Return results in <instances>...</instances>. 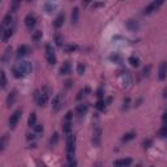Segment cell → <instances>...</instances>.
Returning a JSON list of instances; mask_svg holds the SVG:
<instances>
[{
  "label": "cell",
  "mask_w": 167,
  "mask_h": 167,
  "mask_svg": "<svg viewBox=\"0 0 167 167\" xmlns=\"http://www.w3.org/2000/svg\"><path fill=\"white\" fill-rule=\"evenodd\" d=\"M17 65H19L20 71L22 72L24 76H28V74L32 73V71H33V64L30 63V61H21V63H19Z\"/></svg>",
  "instance_id": "cell-8"
},
{
  "label": "cell",
  "mask_w": 167,
  "mask_h": 167,
  "mask_svg": "<svg viewBox=\"0 0 167 167\" xmlns=\"http://www.w3.org/2000/svg\"><path fill=\"white\" fill-rule=\"evenodd\" d=\"M13 26H9V28L2 29V41L3 42H8L11 39V37L13 36Z\"/></svg>",
  "instance_id": "cell-13"
},
{
  "label": "cell",
  "mask_w": 167,
  "mask_h": 167,
  "mask_svg": "<svg viewBox=\"0 0 167 167\" xmlns=\"http://www.w3.org/2000/svg\"><path fill=\"white\" fill-rule=\"evenodd\" d=\"M132 165V159L131 158H124V159H118L114 162V166H119V167H127Z\"/></svg>",
  "instance_id": "cell-21"
},
{
  "label": "cell",
  "mask_w": 167,
  "mask_h": 167,
  "mask_svg": "<svg viewBox=\"0 0 167 167\" xmlns=\"http://www.w3.org/2000/svg\"><path fill=\"white\" fill-rule=\"evenodd\" d=\"M87 110H89V104H87V103H81V104H78V106L76 107V114H77V116H78V118L85 116L86 112H87Z\"/></svg>",
  "instance_id": "cell-15"
},
{
  "label": "cell",
  "mask_w": 167,
  "mask_h": 167,
  "mask_svg": "<svg viewBox=\"0 0 167 167\" xmlns=\"http://www.w3.org/2000/svg\"><path fill=\"white\" fill-rule=\"evenodd\" d=\"M71 86H72V80H68L67 82H65V87H67V89H69Z\"/></svg>",
  "instance_id": "cell-50"
},
{
  "label": "cell",
  "mask_w": 167,
  "mask_h": 167,
  "mask_svg": "<svg viewBox=\"0 0 167 167\" xmlns=\"http://www.w3.org/2000/svg\"><path fill=\"white\" fill-rule=\"evenodd\" d=\"M167 77V63L166 61H162L159 64V69H158V78H159L161 81L166 80Z\"/></svg>",
  "instance_id": "cell-12"
},
{
  "label": "cell",
  "mask_w": 167,
  "mask_h": 167,
  "mask_svg": "<svg viewBox=\"0 0 167 167\" xmlns=\"http://www.w3.org/2000/svg\"><path fill=\"white\" fill-rule=\"evenodd\" d=\"M11 56H12V47H7L5 51H4L3 55H2V61H3V64H7L8 61L11 60Z\"/></svg>",
  "instance_id": "cell-20"
},
{
  "label": "cell",
  "mask_w": 167,
  "mask_h": 167,
  "mask_svg": "<svg viewBox=\"0 0 167 167\" xmlns=\"http://www.w3.org/2000/svg\"><path fill=\"white\" fill-rule=\"evenodd\" d=\"M72 118H73V112L68 111L67 115H65V118H64V121H72Z\"/></svg>",
  "instance_id": "cell-45"
},
{
  "label": "cell",
  "mask_w": 167,
  "mask_h": 167,
  "mask_svg": "<svg viewBox=\"0 0 167 167\" xmlns=\"http://www.w3.org/2000/svg\"><path fill=\"white\" fill-rule=\"evenodd\" d=\"M56 8H58V4H56L54 0H47L45 3V5H43V9H45L46 13H48V15L54 13L56 11Z\"/></svg>",
  "instance_id": "cell-11"
},
{
  "label": "cell",
  "mask_w": 167,
  "mask_h": 167,
  "mask_svg": "<svg viewBox=\"0 0 167 167\" xmlns=\"http://www.w3.org/2000/svg\"><path fill=\"white\" fill-rule=\"evenodd\" d=\"M163 3H165V0H153L150 4H148V5L145 7L144 13H145V15H152L153 12H155L157 9H159V7Z\"/></svg>",
  "instance_id": "cell-6"
},
{
  "label": "cell",
  "mask_w": 167,
  "mask_h": 167,
  "mask_svg": "<svg viewBox=\"0 0 167 167\" xmlns=\"http://www.w3.org/2000/svg\"><path fill=\"white\" fill-rule=\"evenodd\" d=\"M16 99H17V90L13 89V90L9 91V94H8V97H7V106L11 108L13 104H15Z\"/></svg>",
  "instance_id": "cell-16"
},
{
  "label": "cell",
  "mask_w": 167,
  "mask_h": 167,
  "mask_svg": "<svg viewBox=\"0 0 167 167\" xmlns=\"http://www.w3.org/2000/svg\"><path fill=\"white\" fill-rule=\"evenodd\" d=\"M89 91H90L89 87H85V89H81L80 91H78V94H77V97H76V99H77V101H81V99L84 98V97L86 95V93H89Z\"/></svg>",
  "instance_id": "cell-33"
},
{
  "label": "cell",
  "mask_w": 167,
  "mask_h": 167,
  "mask_svg": "<svg viewBox=\"0 0 167 167\" xmlns=\"http://www.w3.org/2000/svg\"><path fill=\"white\" fill-rule=\"evenodd\" d=\"M153 146V140L152 138H145L142 141V148L144 149H149Z\"/></svg>",
  "instance_id": "cell-36"
},
{
  "label": "cell",
  "mask_w": 167,
  "mask_h": 167,
  "mask_svg": "<svg viewBox=\"0 0 167 167\" xmlns=\"http://www.w3.org/2000/svg\"><path fill=\"white\" fill-rule=\"evenodd\" d=\"M71 69H72L71 63H69V61H64L63 65L60 67L59 73L61 74V76H64V74H69V73H71Z\"/></svg>",
  "instance_id": "cell-18"
},
{
  "label": "cell",
  "mask_w": 167,
  "mask_h": 167,
  "mask_svg": "<svg viewBox=\"0 0 167 167\" xmlns=\"http://www.w3.org/2000/svg\"><path fill=\"white\" fill-rule=\"evenodd\" d=\"M21 116H22V110H21V108L16 110V111L11 115L9 120H8V127H9L11 129H15V128H16V125L19 124V121H20V119H21Z\"/></svg>",
  "instance_id": "cell-4"
},
{
  "label": "cell",
  "mask_w": 167,
  "mask_h": 167,
  "mask_svg": "<svg viewBox=\"0 0 167 167\" xmlns=\"http://www.w3.org/2000/svg\"><path fill=\"white\" fill-rule=\"evenodd\" d=\"M12 73H13V76H15L16 78H22L24 77V74H22V72L20 71L19 65H13V67H12Z\"/></svg>",
  "instance_id": "cell-28"
},
{
  "label": "cell",
  "mask_w": 167,
  "mask_h": 167,
  "mask_svg": "<svg viewBox=\"0 0 167 167\" xmlns=\"http://www.w3.org/2000/svg\"><path fill=\"white\" fill-rule=\"evenodd\" d=\"M119 76H120V80H121L123 86L128 87L131 85V82H132V74H131V72L128 71V69H123Z\"/></svg>",
  "instance_id": "cell-7"
},
{
  "label": "cell",
  "mask_w": 167,
  "mask_h": 167,
  "mask_svg": "<svg viewBox=\"0 0 167 167\" xmlns=\"http://www.w3.org/2000/svg\"><path fill=\"white\" fill-rule=\"evenodd\" d=\"M36 124H37V114L32 112V114H30V116H29V119H28V125L29 127H34Z\"/></svg>",
  "instance_id": "cell-29"
},
{
  "label": "cell",
  "mask_w": 167,
  "mask_h": 167,
  "mask_svg": "<svg viewBox=\"0 0 167 167\" xmlns=\"http://www.w3.org/2000/svg\"><path fill=\"white\" fill-rule=\"evenodd\" d=\"M12 21H13V16H12V13H7V15L4 16V19H3V22H2V29L9 28L11 24H12Z\"/></svg>",
  "instance_id": "cell-19"
},
{
  "label": "cell",
  "mask_w": 167,
  "mask_h": 167,
  "mask_svg": "<svg viewBox=\"0 0 167 167\" xmlns=\"http://www.w3.org/2000/svg\"><path fill=\"white\" fill-rule=\"evenodd\" d=\"M128 63L133 68H137L138 65H140V58H138V56H136V55H132V56H129V58H128Z\"/></svg>",
  "instance_id": "cell-24"
},
{
  "label": "cell",
  "mask_w": 167,
  "mask_h": 167,
  "mask_svg": "<svg viewBox=\"0 0 167 167\" xmlns=\"http://www.w3.org/2000/svg\"><path fill=\"white\" fill-rule=\"evenodd\" d=\"M42 37H43V33L41 32V30H37V32H34V34H33V41L34 42H39L42 39Z\"/></svg>",
  "instance_id": "cell-35"
},
{
  "label": "cell",
  "mask_w": 167,
  "mask_h": 167,
  "mask_svg": "<svg viewBox=\"0 0 167 167\" xmlns=\"http://www.w3.org/2000/svg\"><path fill=\"white\" fill-rule=\"evenodd\" d=\"M101 141H102V128H101L98 119H95V121L93 123V144H94V146H99Z\"/></svg>",
  "instance_id": "cell-3"
},
{
  "label": "cell",
  "mask_w": 167,
  "mask_h": 167,
  "mask_svg": "<svg viewBox=\"0 0 167 167\" xmlns=\"http://www.w3.org/2000/svg\"><path fill=\"white\" fill-rule=\"evenodd\" d=\"M36 24H37L36 15H34V13H28L26 17H25V26L28 29H33L34 26H36Z\"/></svg>",
  "instance_id": "cell-9"
},
{
  "label": "cell",
  "mask_w": 167,
  "mask_h": 167,
  "mask_svg": "<svg viewBox=\"0 0 167 167\" xmlns=\"http://www.w3.org/2000/svg\"><path fill=\"white\" fill-rule=\"evenodd\" d=\"M112 102V97H107V98H104V104H106V107L110 106V103Z\"/></svg>",
  "instance_id": "cell-46"
},
{
  "label": "cell",
  "mask_w": 167,
  "mask_h": 167,
  "mask_svg": "<svg viewBox=\"0 0 167 167\" xmlns=\"http://www.w3.org/2000/svg\"><path fill=\"white\" fill-rule=\"evenodd\" d=\"M64 21H65V15H64V12H63V13H59L58 17H56L55 21H54V28H55V29H60L61 26L64 25Z\"/></svg>",
  "instance_id": "cell-17"
},
{
  "label": "cell",
  "mask_w": 167,
  "mask_h": 167,
  "mask_svg": "<svg viewBox=\"0 0 167 167\" xmlns=\"http://www.w3.org/2000/svg\"><path fill=\"white\" fill-rule=\"evenodd\" d=\"M95 108L98 110V111H103L104 108H106V104H104V98H98V102L95 104Z\"/></svg>",
  "instance_id": "cell-32"
},
{
  "label": "cell",
  "mask_w": 167,
  "mask_h": 167,
  "mask_svg": "<svg viewBox=\"0 0 167 167\" xmlns=\"http://www.w3.org/2000/svg\"><path fill=\"white\" fill-rule=\"evenodd\" d=\"M158 136L162 138L167 137V125H163L162 128H159V131H158Z\"/></svg>",
  "instance_id": "cell-37"
},
{
  "label": "cell",
  "mask_w": 167,
  "mask_h": 167,
  "mask_svg": "<svg viewBox=\"0 0 167 167\" xmlns=\"http://www.w3.org/2000/svg\"><path fill=\"white\" fill-rule=\"evenodd\" d=\"M65 144H67V159L68 162H72L74 161V153H76V136L72 132L67 135Z\"/></svg>",
  "instance_id": "cell-2"
},
{
  "label": "cell",
  "mask_w": 167,
  "mask_h": 167,
  "mask_svg": "<svg viewBox=\"0 0 167 167\" xmlns=\"http://www.w3.org/2000/svg\"><path fill=\"white\" fill-rule=\"evenodd\" d=\"M91 2V0H82V4H84V5H86V4H89Z\"/></svg>",
  "instance_id": "cell-53"
},
{
  "label": "cell",
  "mask_w": 167,
  "mask_h": 167,
  "mask_svg": "<svg viewBox=\"0 0 167 167\" xmlns=\"http://www.w3.org/2000/svg\"><path fill=\"white\" fill-rule=\"evenodd\" d=\"M78 17H80V9H78L77 7H74L73 9H72V15H71V21H72V24H77Z\"/></svg>",
  "instance_id": "cell-23"
},
{
  "label": "cell",
  "mask_w": 167,
  "mask_h": 167,
  "mask_svg": "<svg viewBox=\"0 0 167 167\" xmlns=\"http://www.w3.org/2000/svg\"><path fill=\"white\" fill-rule=\"evenodd\" d=\"M8 138H9V135L8 133L2 136V140H0V152H3L4 149H5L7 144H8Z\"/></svg>",
  "instance_id": "cell-25"
},
{
  "label": "cell",
  "mask_w": 167,
  "mask_h": 167,
  "mask_svg": "<svg viewBox=\"0 0 167 167\" xmlns=\"http://www.w3.org/2000/svg\"><path fill=\"white\" fill-rule=\"evenodd\" d=\"M51 89L48 86H45L43 89L39 91V90H36L34 91V99H36V102L39 107H45L48 99H50V95H51Z\"/></svg>",
  "instance_id": "cell-1"
},
{
  "label": "cell",
  "mask_w": 167,
  "mask_h": 167,
  "mask_svg": "<svg viewBox=\"0 0 167 167\" xmlns=\"http://www.w3.org/2000/svg\"><path fill=\"white\" fill-rule=\"evenodd\" d=\"M101 5H103L102 3H95V4H93V8H97V7H101Z\"/></svg>",
  "instance_id": "cell-52"
},
{
  "label": "cell",
  "mask_w": 167,
  "mask_h": 167,
  "mask_svg": "<svg viewBox=\"0 0 167 167\" xmlns=\"http://www.w3.org/2000/svg\"><path fill=\"white\" fill-rule=\"evenodd\" d=\"M33 129H34L36 133H41V132L43 131V125L42 124H36V125L33 127Z\"/></svg>",
  "instance_id": "cell-44"
},
{
  "label": "cell",
  "mask_w": 167,
  "mask_h": 167,
  "mask_svg": "<svg viewBox=\"0 0 167 167\" xmlns=\"http://www.w3.org/2000/svg\"><path fill=\"white\" fill-rule=\"evenodd\" d=\"M0 85H2V89H5L7 87V76L4 71L0 72Z\"/></svg>",
  "instance_id": "cell-31"
},
{
  "label": "cell",
  "mask_w": 167,
  "mask_h": 167,
  "mask_svg": "<svg viewBox=\"0 0 167 167\" xmlns=\"http://www.w3.org/2000/svg\"><path fill=\"white\" fill-rule=\"evenodd\" d=\"M150 69H152V65L150 64H148V65H145V67L142 68V76L144 77H148L149 74H150Z\"/></svg>",
  "instance_id": "cell-39"
},
{
  "label": "cell",
  "mask_w": 167,
  "mask_h": 167,
  "mask_svg": "<svg viewBox=\"0 0 167 167\" xmlns=\"http://www.w3.org/2000/svg\"><path fill=\"white\" fill-rule=\"evenodd\" d=\"M129 104H131V98L129 97H125L124 99H123V106H121V108L123 110H127L129 107Z\"/></svg>",
  "instance_id": "cell-41"
},
{
  "label": "cell",
  "mask_w": 167,
  "mask_h": 167,
  "mask_svg": "<svg viewBox=\"0 0 167 167\" xmlns=\"http://www.w3.org/2000/svg\"><path fill=\"white\" fill-rule=\"evenodd\" d=\"M77 73L80 74V76H82V74L85 73V64H84V63H78L77 64Z\"/></svg>",
  "instance_id": "cell-40"
},
{
  "label": "cell",
  "mask_w": 167,
  "mask_h": 167,
  "mask_svg": "<svg viewBox=\"0 0 167 167\" xmlns=\"http://www.w3.org/2000/svg\"><path fill=\"white\" fill-rule=\"evenodd\" d=\"M71 124H72L71 121H64V124H63V133L64 135L71 133Z\"/></svg>",
  "instance_id": "cell-34"
},
{
  "label": "cell",
  "mask_w": 167,
  "mask_h": 167,
  "mask_svg": "<svg viewBox=\"0 0 167 167\" xmlns=\"http://www.w3.org/2000/svg\"><path fill=\"white\" fill-rule=\"evenodd\" d=\"M55 43H56V46H58V47L63 46V37H61L59 33L55 34Z\"/></svg>",
  "instance_id": "cell-38"
},
{
  "label": "cell",
  "mask_w": 167,
  "mask_h": 167,
  "mask_svg": "<svg viewBox=\"0 0 167 167\" xmlns=\"http://www.w3.org/2000/svg\"><path fill=\"white\" fill-rule=\"evenodd\" d=\"M125 26L129 32H136V30L138 29V22H137V20H128Z\"/></svg>",
  "instance_id": "cell-22"
},
{
  "label": "cell",
  "mask_w": 167,
  "mask_h": 167,
  "mask_svg": "<svg viewBox=\"0 0 167 167\" xmlns=\"http://www.w3.org/2000/svg\"><path fill=\"white\" fill-rule=\"evenodd\" d=\"M45 51H46V59H47V61H48V64L50 65H55L56 64V55H55V50L52 48V46L51 45H47L45 46Z\"/></svg>",
  "instance_id": "cell-5"
},
{
  "label": "cell",
  "mask_w": 167,
  "mask_h": 167,
  "mask_svg": "<svg viewBox=\"0 0 167 167\" xmlns=\"http://www.w3.org/2000/svg\"><path fill=\"white\" fill-rule=\"evenodd\" d=\"M61 107H63V97L60 94H58V95L54 97V99H52V110H54L55 112H58Z\"/></svg>",
  "instance_id": "cell-10"
},
{
  "label": "cell",
  "mask_w": 167,
  "mask_h": 167,
  "mask_svg": "<svg viewBox=\"0 0 167 167\" xmlns=\"http://www.w3.org/2000/svg\"><path fill=\"white\" fill-rule=\"evenodd\" d=\"M58 142H59V133L58 132H54V135H52L51 138H50V146L54 148L58 145Z\"/></svg>",
  "instance_id": "cell-27"
},
{
  "label": "cell",
  "mask_w": 167,
  "mask_h": 167,
  "mask_svg": "<svg viewBox=\"0 0 167 167\" xmlns=\"http://www.w3.org/2000/svg\"><path fill=\"white\" fill-rule=\"evenodd\" d=\"M162 123H163V125H167V111L163 112V116H162Z\"/></svg>",
  "instance_id": "cell-47"
},
{
  "label": "cell",
  "mask_w": 167,
  "mask_h": 167,
  "mask_svg": "<svg viewBox=\"0 0 167 167\" xmlns=\"http://www.w3.org/2000/svg\"><path fill=\"white\" fill-rule=\"evenodd\" d=\"M135 136H136V133H135L133 131L127 132V133H124V136L121 137V141H123V142H128V141H131V140L135 138Z\"/></svg>",
  "instance_id": "cell-26"
},
{
  "label": "cell",
  "mask_w": 167,
  "mask_h": 167,
  "mask_svg": "<svg viewBox=\"0 0 167 167\" xmlns=\"http://www.w3.org/2000/svg\"><path fill=\"white\" fill-rule=\"evenodd\" d=\"M24 0H12L11 3V11L12 12H17V9H19V7L21 5V3H22Z\"/></svg>",
  "instance_id": "cell-30"
},
{
  "label": "cell",
  "mask_w": 167,
  "mask_h": 167,
  "mask_svg": "<svg viewBox=\"0 0 167 167\" xmlns=\"http://www.w3.org/2000/svg\"><path fill=\"white\" fill-rule=\"evenodd\" d=\"M163 98H167V86L163 89Z\"/></svg>",
  "instance_id": "cell-51"
},
{
  "label": "cell",
  "mask_w": 167,
  "mask_h": 167,
  "mask_svg": "<svg viewBox=\"0 0 167 167\" xmlns=\"http://www.w3.org/2000/svg\"><path fill=\"white\" fill-rule=\"evenodd\" d=\"M110 59H111L112 61H116V63H121V60H123V58H121V56L120 55H118V54H114V55H111V56H110Z\"/></svg>",
  "instance_id": "cell-43"
},
{
  "label": "cell",
  "mask_w": 167,
  "mask_h": 167,
  "mask_svg": "<svg viewBox=\"0 0 167 167\" xmlns=\"http://www.w3.org/2000/svg\"><path fill=\"white\" fill-rule=\"evenodd\" d=\"M36 138V132H34V133H29L28 136H26V140H28V141H30V140H34Z\"/></svg>",
  "instance_id": "cell-49"
},
{
  "label": "cell",
  "mask_w": 167,
  "mask_h": 167,
  "mask_svg": "<svg viewBox=\"0 0 167 167\" xmlns=\"http://www.w3.org/2000/svg\"><path fill=\"white\" fill-rule=\"evenodd\" d=\"M32 51V48L28 45H21L19 48H17V58H24V56L29 55V52Z\"/></svg>",
  "instance_id": "cell-14"
},
{
  "label": "cell",
  "mask_w": 167,
  "mask_h": 167,
  "mask_svg": "<svg viewBox=\"0 0 167 167\" xmlns=\"http://www.w3.org/2000/svg\"><path fill=\"white\" fill-rule=\"evenodd\" d=\"M78 50V46L77 45H68L65 46V51L67 52H73V51H77Z\"/></svg>",
  "instance_id": "cell-42"
},
{
  "label": "cell",
  "mask_w": 167,
  "mask_h": 167,
  "mask_svg": "<svg viewBox=\"0 0 167 167\" xmlns=\"http://www.w3.org/2000/svg\"><path fill=\"white\" fill-rule=\"evenodd\" d=\"M28 2H32V0H28Z\"/></svg>",
  "instance_id": "cell-54"
},
{
  "label": "cell",
  "mask_w": 167,
  "mask_h": 167,
  "mask_svg": "<svg viewBox=\"0 0 167 167\" xmlns=\"http://www.w3.org/2000/svg\"><path fill=\"white\" fill-rule=\"evenodd\" d=\"M97 97H98V98H103V89L102 87H99L98 91H97Z\"/></svg>",
  "instance_id": "cell-48"
}]
</instances>
